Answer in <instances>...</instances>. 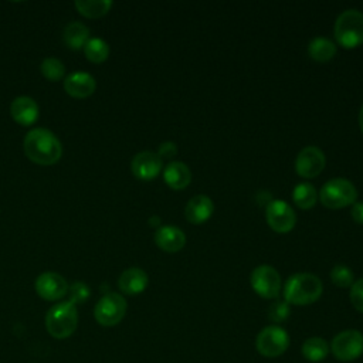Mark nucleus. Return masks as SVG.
<instances>
[{"label": "nucleus", "instance_id": "a211bd4d", "mask_svg": "<svg viewBox=\"0 0 363 363\" xmlns=\"http://www.w3.org/2000/svg\"><path fill=\"white\" fill-rule=\"evenodd\" d=\"M10 113L17 123L23 126H30L38 118V106L35 101L30 96H17L11 102Z\"/></svg>", "mask_w": 363, "mask_h": 363}, {"label": "nucleus", "instance_id": "6e6552de", "mask_svg": "<svg viewBox=\"0 0 363 363\" xmlns=\"http://www.w3.org/2000/svg\"><path fill=\"white\" fill-rule=\"evenodd\" d=\"M126 308L128 303L122 295L116 292H108L96 302L94 316L102 326H115L123 319Z\"/></svg>", "mask_w": 363, "mask_h": 363}, {"label": "nucleus", "instance_id": "b1692460", "mask_svg": "<svg viewBox=\"0 0 363 363\" xmlns=\"http://www.w3.org/2000/svg\"><path fill=\"white\" fill-rule=\"evenodd\" d=\"M292 199L298 207L311 208L318 200V193L311 183H299L294 187Z\"/></svg>", "mask_w": 363, "mask_h": 363}, {"label": "nucleus", "instance_id": "4468645a", "mask_svg": "<svg viewBox=\"0 0 363 363\" xmlns=\"http://www.w3.org/2000/svg\"><path fill=\"white\" fill-rule=\"evenodd\" d=\"M213 211V200L206 194H196L187 201L184 207V217L193 224H201L211 217Z\"/></svg>", "mask_w": 363, "mask_h": 363}, {"label": "nucleus", "instance_id": "f3484780", "mask_svg": "<svg viewBox=\"0 0 363 363\" xmlns=\"http://www.w3.org/2000/svg\"><path fill=\"white\" fill-rule=\"evenodd\" d=\"M147 282H149L147 274L142 268L132 267L125 269L121 274L118 279V286L126 295H138L145 291V288L147 286Z\"/></svg>", "mask_w": 363, "mask_h": 363}, {"label": "nucleus", "instance_id": "9d476101", "mask_svg": "<svg viewBox=\"0 0 363 363\" xmlns=\"http://www.w3.org/2000/svg\"><path fill=\"white\" fill-rule=\"evenodd\" d=\"M265 218L269 227L278 233L291 231L296 223L294 208L284 200H271L265 207Z\"/></svg>", "mask_w": 363, "mask_h": 363}, {"label": "nucleus", "instance_id": "aec40b11", "mask_svg": "<svg viewBox=\"0 0 363 363\" xmlns=\"http://www.w3.org/2000/svg\"><path fill=\"white\" fill-rule=\"evenodd\" d=\"M302 356L308 360V362H322L328 357L329 354V343L319 336H312L308 337L303 345H302Z\"/></svg>", "mask_w": 363, "mask_h": 363}, {"label": "nucleus", "instance_id": "6ab92c4d", "mask_svg": "<svg viewBox=\"0 0 363 363\" xmlns=\"http://www.w3.org/2000/svg\"><path fill=\"white\" fill-rule=\"evenodd\" d=\"M163 179L167 186L174 190H182L189 186L191 180V172L183 162H170L163 170Z\"/></svg>", "mask_w": 363, "mask_h": 363}, {"label": "nucleus", "instance_id": "7ed1b4c3", "mask_svg": "<svg viewBox=\"0 0 363 363\" xmlns=\"http://www.w3.org/2000/svg\"><path fill=\"white\" fill-rule=\"evenodd\" d=\"M78 326L77 305L71 301H64L52 308L45 315V328L55 339H65L71 336Z\"/></svg>", "mask_w": 363, "mask_h": 363}, {"label": "nucleus", "instance_id": "f8f14e48", "mask_svg": "<svg viewBox=\"0 0 363 363\" xmlns=\"http://www.w3.org/2000/svg\"><path fill=\"white\" fill-rule=\"evenodd\" d=\"M35 291L45 301H57L68 292V284L57 272H44L35 281Z\"/></svg>", "mask_w": 363, "mask_h": 363}, {"label": "nucleus", "instance_id": "f03ea898", "mask_svg": "<svg viewBox=\"0 0 363 363\" xmlns=\"http://www.w3.org/2000/svg\"><path fill=\"white\" fill-rule=\"evenodd\" d=\"M323 291L320 279L311 272H296L284 285V298L292 305H309L316 302Z\"/></svg>", "mask_w": 363, "mask_h": 363}, {"label": "nucleus", "instance_id": "20e7f679", "mask_svg": "<svg viewBox=\"0 0 363 363\" xmlns=\"http://www.w3.org/2000/svg\"><path fill=\"white\" fill-rule=\"evenodd\" d=\"M335 38L346 47L353 48L363 43V13L357 9L342 11L335 21Z\"/></svg>", "mask_w": 363, "mask_h": 363}, {"label": "nucleus", "instance_id": "c756f323", "mask_svg": "<svg viewBox=\"0 0 363 363\" xmlns=\"http://www.w3.org/2000/svg\"><path fill=\"white\" fill-rule=\"evenodd\" d=\"M71 294L72 295H71L69 301L77 303V302H84L88 298L89 291H88V288H86V285L84 282H75L72 285V288H71Z\"/></svg>", "mask_w": 363, "mask_h": 363}, {"label": "nucleus", "instance_id": "72a5a7b5", "mask_svg": "<svg viewBox=\"0 0 363 363\" xmlns=\"http://www.w3.org/2000/svg\"><path fill=\"white\" fill-rule=\"evenodd\" d=\"M359 125H360V129L363 132V106L360 108V112H359Z\"/></svg>", "mask_w": 363, "mask_h": 363}, {"label": "nucleus", "instance_id": "4be33fe9", "mask_svg": "<svg viewBox=\"0 0 363 363\" xmlns=\"http://www.w3.org/2000/svg\"><path fill=\"white\" fill-rule=\"evenodd\" d=\"M308 54L316 61H329L336 54V45L326 37H315L309 41Z\"/></svg>", "mask_w": 363, "mask_h": 363}, {"label": "nucleus", "instance_id": "393cba45", "mask_svg": "<svg viewBox=\"0 0 363 363\" xmlns=\"http://www.w3.org/2000/svg\"><path fill=\"white\" fill-rule=\"evenodd\" d=\"M84 52L89 61L99 64L108 58L109 45L102 38H89L84 45Z\"/></svg>", "mask_w": 363, "mask_h": 363}, {"label": "nucleus", "instance_id": "473e14b6", "mask_svg": "<svg viewBox=\"0 0 363 363\" xmlns=\"http://www.w3.org/2000/svg\"><path fill=\"white\" fill-rule=\"evenodd\" d=\"M149 224L159 228V227H160V218H159L157 216H152V217L149 218Z\"/></svg>", "mask_w": 363, "mask_h": 363}, {"label": "nucleus", "instance_id": "f257e3e1", "mask_svg": "<svg viewBox=\"0 0 363 363\" xmlns=\"http://www.w3.org/2000/svg\"><path fill=\"white\" fill-rule=\"evenodd\" d=\"M24 153L31 162L48 166L60 160L62 155V146L51 130L35 128L30 130L24 138Z\"/></svg>", "mask_w": 363, "mask_h": 363}, {"label": "nucleus", "instance_id": "a878e982", "mask_svg": "<svg viewBox=\"0 0 363 363\" xmlns=\"http://www.w3.org/2000/svg\"><path fill=\"white\" fill-rule=\"evenodd\" d=\"M40 69H41L43 77H45L48 81H60L65 74L64 64L60 60L54 58V57L45 58L41 62Z\"/></svg>", "mask_w": 363, "mask_h": 363}, {"label": "nucleus", "instance_id": "dca6fc26", "mask_svg": "<svg viewBox=\"0 0 363 363\" xmlns=\"http://www.w3.org/2000/svg\"><path fill=\"white\" fill-rule=\"evenodd\" d=\"M96 88L95 79L88 72H72L64 79V89L74 98H86Z\"/></svg>", "mask_w": 363, "mask_h": 363}, {"label": "nucleus", "instance_id": "9b49d317", "mask_svg": "<svg viewBox=\"0 0 363 363\" xmlns=\"http://www.w3.org/2000/svg\"><path fill=\"white\" fill-rule=\"evenodd\" d=\"M325 163V153L318 146H306L296 155L295 169L299 176L309 179L318 176L323 170Z\"/></svg>", "mask_w": 363, "mask_h": 363}, {"label": "nucleus", "instance_id": "412c9836", "mask_svg": "<svg viewBox=\"0 0 363 363\" xmlns=\"http://www.w3.org/2000/svg\"><path fill=\"white\" fill-rule=\"evenodd\" d=\"M64 43L72 50H79L89 40V30L79 21H72L64 28Z\"/></svg>", "mask_w": 363, "mask_h": 363}, {"label": "nucleus", "instance_id": "423d86ee", "mask_svg": "<svg viewBox=\"0 0 363 363\" xmlns=\"http://www.w3.org/2000/svg\"><path fill=\"white\" fill-rule=\"evenodd\" d=\"M332 354L340 362H352L363 354V333L356 329L339 332L330 342Z\"/></svg>", "mask_w": 363, "mask_h": 363}, {"label": "nucleus", "instance_id": "5701e85b", "mask_svg": "<svg viewBox=\"0 0 363 363\" xmlns=\"http://www.w3.org/2000/svg\"><path fill=\"white\" fill-rule=\"evenodd\" d=\"M112 1L109 0H78L75 1V9L78 13L88 18H98L109 11Z\"/></svg>", "mask_w": 363, "mask_h": 363}, {"label": "nucleus", "instance_id": "2eb2a0df", "mask_svg": "<svg viewBox=\"0 0 363 363\" xmlns=\"http://www.w3.org/2000/svg\"><path fill=\"white\" fill-rule=\"evenodd\" d=\"M155 242L167 252L180 251L186 244V234L176 225H160L155 233Z\"/></svg>", "mask_w": 363, "mask_h": 363}, {"label": "nucleus", "instance_id": "0eeeda50", "mask_svg": "<svg viewBox=\"0 0 363 363\" xmlns=\"http://www.w3.org/2000/svg\"><path fill=\"white\" fill-rule=\"evenodd\" d=\"M289 346V335L288 332L278 326V325H269L265 326L255 339V347L258 353L264 357H278Z\"/></svg>", "mask_w": 363, "mask_h": 363}, {"label": "nucleus", "instance_id": "39448f33", "mask_svg": "<svg viewBox=\"0 0 363 363\" xmlns=\"http://www.w3.org/2000/svg\"><path fill=\"white\" fill-rule=\"evenodd\" d=\"M322 204L329 208H340L353 204L357 199V189L354 184L343 177H335L328 180L319 191Z\"/></svg>", "mask_w": 363, "mask_h": 363}, {"label": "nucleus", "instance_id": "cd10ccee", "mask_svg": "<svg viewBox=\"0 0 363 363\" xmlns=\"http://www.w3.org/2000/svg\"><path fill=\"white\" fill-rule=\"evenodd\" d=\"M289 315H291V308L285 299L284 301L278 299V301L272 302L268 308V318L274 323H281V322L286 320Z\"/></svg>", "mask_w": 363, "mask_h": 363}, {"label": "nucleus", "instance_id": "7c9ffc66", "mask_svg": "<svg viewBox=\"0 0 363 363\" xmlns=\"http://www.w3.org/2000/svg\"><path fill=\"white\" fill-rule=\"evenodd\" d=\"M177 153V145L174 142L166 140L159 145L157 155L160 159H172Z\"/></svg>", "mask_w": 363, "mask_h": 363}, {"label": "nucleus", "instance_id": "1a4fd4ad", "mask_svg": "<svg viewBox=\"0 0 363 363\" xmlns=\"http://www.w3.org/2000/svg\"><path fill=\"white\" fill-rule=\"evenodd\" d=\"M251 286L262 298L274 299L281 291V277L271 265H258L251 272Z\"/></svg>", "mask_w": 363, "mask_h": 363}, {"label": "nucleus", "instance_id": "2f4dec72", "mask_svg": "<svg viewBox=\"0 0 363 363\" xmlns=\"http://www.w3.org/2000/svg\"><path fill=\"white\" fill-rule=\"evenodd\" d=\"M353 220L359 224H363V201H354L350 210Z\"/></svg>", "mask_w": 363, "mask_h": 363}, {"label": "nucleus", "instance_id": "bb28decb", "mask_svg": "<svg viewBox=\"0 0 363 363\" xmlns=\"http://www.w3.org/2000/svg\"><path fill=\"white\" fill-rule=\"evenodd\" d=\"M330 279L335 285H337L340 288L352 286V284L354 282L353 271L347 265H343V264H337L330 269Z\"/></svg>", "mask_w": 363, "mask_h": 363}, {"label": "nucleus", "instance_id": "ddd939ff", "mask_svg": "<svg viewBox=\"0 0 363 363\" xmlns=\"http://www.w3.org/2000/svg\"><path fill=\"white\" fill-rule=\"evenodd\" d=\"M130 169L135 177H138L139 180H150L160 173L162 159L155 152L143 150L133 156Z\"/></svg>", "mask_w": 363, "mask_h": 363}, {"label": "nucleus", "instance_id": "c85d7f7f", "mask_svg": "<svg viewBox=\"0 0 363 363\" xmlns=\"http://www.w3.org/2000/svg\"><path fill=\"white\" fill-rule=\"evenodd\" d=\"M350 301L352 305L363 313V278L354 281L350 286Z\"/></svg>", "mask_w": 363, "mask_h": 363}]
</instances>
